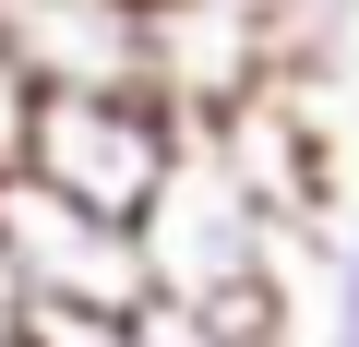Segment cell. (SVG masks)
I'll list each match as a JSON object with an SVG mask.
<instances>
[{
    "mask_svg": "<svg viewBox=\"0 0 359 347\" xmlns=\"http://www.w3.org/2000/svg\"><path fill=\"white\" fill-rule=\"evenodd\" d=\"M264 84H287V48L264 25V0H156V96L192 132H216Z\"/></svg>",
    "mask_w": 359,
    "mask_h": 347,
    "instance_id": "obj_4",
    "label": "cell"
},
{
    "mask_svg": "<svg viewBox=\"0 0 359 347\" xmlns=\"http://www.w3.org/2000/svg\"><path fill=\"white\" fill-rule=\"evenodd\" d=\"M36 120H48V84L25 72V48L0 36V180H25V156H36Z\"/></svg>",
    "mask_w": 359,
    "mask_h": 347,
    "instance_id": "obj_7",
    "label": "cell"
},
{
    "mask_svg": "<svg viewBox=\"0 0 359 347\" xmlns=\"http://www.w3.org/2000/svg\"><path fill=\"white\" fill-rule=\"evenodd\" d=\"M0 252H13L25 311H156L144 228H120L48 180H0Z\"/></svg>",
    "mask_w": 359,
    "mask_h": 347,
    "instance_id": "obj_2",
    "label": "cell"
},
{
    "mask_svg": "<svg viewBox=\"0 0 359 347\" xmlns=\"http://www.w3.org/2000/svg\"><path fill=\"white\" fill-rule=\"evenodd\" d=\"M0 347H25V311H0Z\"/></svg>",
    "mask_w": 359,
    "mask_h": 347,
    "instance_id": "obj_11",
    "label": "cell"
},
{
    "mask_svg": "<svg viewBox=\"0 0 359 347\" xmlns=\"http://www.w3.org/2000/svg\"><path fill=\"white\" fill-rule=\"evenodd\" d=\"M48 96H156V0H0Z\"/></svg>",
    "mask_w": 359,
    "mask_h": 347,
    "instance_id": "obj_5",
    "label": "cell"
},
{
    "mask_svg": "<svg viewBox=\"0 0 359 347\" xmlns=\"http://www.w3.org/2000/svg\"><path fill=\"white\" fill-rule=\"evenodd\" d=\"M192 120H180L168 96H48V120H36V156H25V180H48V192H72V204H96V216H120V228H144L156 204H168V180L192 168Z\"/></svg>",
    "mask_w": 359,
    "mask_h": 347,
    "instance_id": "obj_1",
    "label": "cell"
},
{
    "mask_svg": "<svg viewBox=\"0 0 359 347\" xmlns=\"http://www.w3.org/2000/svg\"><path fill=\"white\" fill-rule=\"evenodd\" d=\"M0 311H25V287H13V252H0Z\"/></svg>",
    "mask_w": 359,
    "mask_h": 347,
    "instance_id": "obj_10",
    "label": "cell"
},
{
    "mask_svg": "<svg viewBox=\"0 0 359 347\" xmlns=\"http://www.w3.org/2000/svg\"><path fill=\"white\" fill-rule=\"evenodd\" d=\"M204 156L276 216V240H323V216H335V144H323V108H311L299 72L264 84L252 108H228V120L204 132Z\"/></svg>",
    "mask_w": 359,
    "mask_h": 347,
    "instance_id": "obj_3",
    "label": "cell"
},
{
    "mask_svg": "<svg viewBox=\"0 0 359 347\" xmlns=\"http://www.w3.org/2000/svg\"><path fill=\"white\" fill-rule=\"evenodd\" d=\"M323 347H359V311H335V323H323Z\"/></svg>",
    "mask_w": 359,
    "mask_h": 347,
    "instance_id": "obj_9",
    "label": "cell"
},
{
    "mask_svg": "<svg viewBox=\"0 0 359 347\" xmlns=\"http://www.w3.org/2000/svg\"><path fill=\"white\" fill-rule=\"evenodd\" d=\"M264 25H276L287 72H299V84H323V72L347 60V36H359V0H264Z\"/></svg>",
    "mask_w": 359,
    "mask_h": 347,
    "instance_id": "obj_6",
    "label": "cell"
},
{
    "mask_svg": "<svg viewBox=\"0 0 359 347\" xmlns=\"http://www.w3.org/2000/svg\"><path fill=\"white\" fill-rule=\"evenodd\" d=\"M25 347H144V311H25Z\"/></svg>",
    "mask_w": 359,
    "mask_h": 347,
    "instance_id": "obj_8",
    "label": "cell"
}]
</instances>
